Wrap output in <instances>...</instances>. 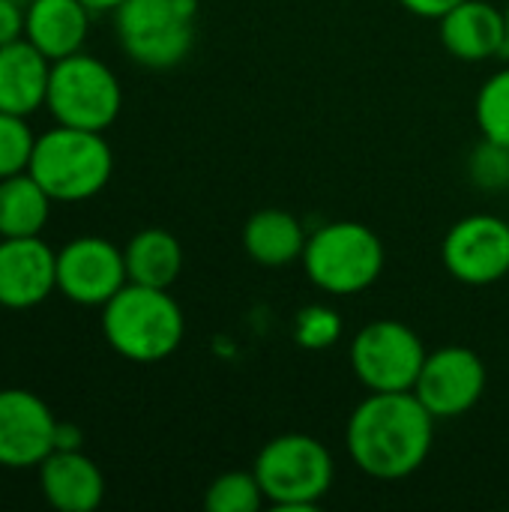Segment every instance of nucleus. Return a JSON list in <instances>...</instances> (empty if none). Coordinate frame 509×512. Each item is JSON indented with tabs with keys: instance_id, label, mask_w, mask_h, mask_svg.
I'll return each mask as SVG.
<instances>
[{
	"instance_id": "f257e3e1",
	"label": "nucleus",
	"mask_w": 509,
	"mask_h": 512,
	"mask_svg": "<svg viewBox=\"0 0 509 512\" xmlns=\"http://www.w3.org/2000/svg\"><path fill=\"white\" fill-rule=\"evenodd\" d=\"M435 417L408 393H369L351 414L345 444L351 462L372 480H405L429 459Z\"/></svg>"
},
{
	"instance_id": "f03ea898",
	"label": "nucleus",
	"mask_w": 509,
	"mask_h": 512,
	"mask_svg": "<svg viewBox=\"0 0 509 512\" xmlns=\"http://www.w3.org/2000/svg\"><path fill=\"white\" fill-rule=\"evenodd\" d=\"M186 333L183 309L168 288L126 282L102 306V336L132 363H159L171 357Z\"/></svg>"
},
{
	"instance_id": "7ed1b4c3",
	"label": "nucleus",
	"mask_w": 509,
	"mask_h": 512,
	"mask_svg": "<svg viewBox=\"0 0 509 512\" xmlns=\"http://www.w3.org/2000/svg\"><path fill=\"white\" fill-rule=\"evenodd\" d=\"M27 171L51 201H87L108 186L114 153L102 132L57 123V129L36 138Z\"/></svg>"
},
{
	"instance_id": "20e7f679",
	"label": "nucleus",
	"mask_w": 509,
	"mask_h": 512,
	"mask_svg": "<svg viewBox=\"0 0 509 512\" xmlns=\"http://www.w3.org/2000/svg\"><path fill=\"white\" fill-rule=\"evenodd\" d=\"M306 279L333 297H351L378 282L384 273V243L363 222H327L321 225L303 249Z\"/></svg>"
},
{
	"instance_id": "39448f33",
	"label": "nucleus",
	"mask_w": 509,
	"mask_h": 512,
	"mask_svg": "<svg viewBox=\"0 0 509 512\" xmlns=\"http://www.w3.org/2000/svg\"><path fill=\"white\" fill-rule=\"evenodd\" d=\"M255 477L267 504L282 512L312 510L333 486V456L330 450L300 432L279 435L267 441L255 459Z\"/></svg>"
},
{
	"instance_id": "423d86ee",
	"label": "nucleus",
	"mask_w": 509,
	"mask_h": 512,
	"mask_svg": "<svg viewBox=\"0 0 509 512\" xmlns=\"http://www.w3.org/2000/svg\"><path fill=\"white\" fill-rule=\"evenodd\" d=\"M198 0H123L114 27L123 51L144 69H171L195 45Z\"/></svg>"
},
{
	"instance_id": "0eeeda50",
	"label": "nucleus",
	"mask_w": 509,
	"mask_h": 512,
	"mask_svg": "<svg viewBox=\"0 0 509 512\" xmlns=\"http://www.w3.org/2000/svg\"><path fill=\"white\" fill-rule=\"evenodd\" d=\"M45 105L60 126L105 132L123 108V90L111 66L78 51L51 63Z\"/></svg>"
},
{
	"instance_id": "6e6552de",
	"label": "nucleus",
	"mask_w": 509,
	"mask_h": 512,
	"mask_svg": "<svg viewBox=\"0 0 509 512\" xmlns=\"http://www.w3.org/2000/svg\"><path fill=\"white\" fill-rule=\"evenodd\" d=\"M426 354L423 339L408 324L378 318L354 336L348 360L354 378L369 393H408L420 378Z\"/></svg>"
},
{
	"instance_id": "1a4fd4ad",
	"label": "nucleus",
	"mask_w": 509,
	"mask_h": 512,
	"mask_svg": "<svg viewBox=\"0 0 509 512\" xmlns=\"http://www.w3.org/2000/svg\"><path fill=\"white\" fill-rule=\"evenodd\" d=\"M441 261L462 285L483 288L501 282L509 273V225L492 213L459 219L444 237Z\"/></svg>"
},
{
	"instance_id": "9d476101",
	"label": "nucleus",
	"mask_w": 509,
	"mask_h": 512,
	"mask_svg": "<svg viewBox=\"0 0 509 512\" xmlns=\"http://www.w3.org/2000/svg\"><path fill=\"white\" fill-rule=\"evenodd\" d=\"M486 393V363L477 351L462 345H444L426 354L414 396L435 420H453L468 414Z\"/></svg>"
},
{
	"instance_id": "9b49d317",
	"label": "nucleus",
	"mask_w": 509,
	"mask_h": 512,
	"mask_svg": "<svg viewBox=\"0 0 509 512\" xmlns=\"http://www.w3.org/2000/svg\"><path fill=\"white\" fill-rule=\"evenodd\" d=\"M126 282L123 249L105 237H78L57 252V291L78 306H105Z\"/></svg>"
},
{
	"instance_id": "f8f14e48",
	"label": "nucleus",
	"mask_w": 509,
	"mask_h": 512,
	"mask_svg": "<svg viewBox=\"0 0 509 512\" xmlns=\"http://www.w3.org/2000/svg\"><path fill=\"white\" fill-rule=\"evenodd\" d=\"M57 420L30 390H0V468H39L54 453Z\"/></svg>"
},
{
	"instance_id": "ddd939ff",
	"label": "nucleus",
	"mask_w": 509,
	"mask_h": 512,
	"mask_svg": "<svg viewBox=\"0 0 509 512\" xmlns=\"http://www.w3.org/2000/svg\"><path fill=\"white\" fill-rule=\"evenodd\" d=\"M57 288V252L39 237H0V306L33 309Z\"/></svg>"
},
{
	"instance_id": "4468645a",
	"label": "nucleus",
	"mask_w": 509,
	"mask_h": 512,
	"mask_svg": "<svg viewBox=\"0 0 509 512\" xmlns=\"http://www.w3.org/2000/svg\"><path fill=\"white\" fill-rule=\"evenodd\" d=\"M438 24L444 48L465 63H480L509 51L507 12L489 0H462Z\"/></svg>"
},
{
	"instance_id": "2eb2a0df",
	"label": "nucleus",
	"mask_w": 509,
	"mask_h": 512,
	"mask_svg": "<svg viewBox=\"0 0 509 512\" xmlns=\"http://www.w3.org/2000/svg\"><path fill=\"white\" fill-rule=\"evenodd\" d=\"M39 486L57 512H93L105 498V477L81 450H54L39 465Z\"/></svg>"
},
{
	"instance_id": "dca6fc26",
	"label": "nucleus",
	"mask_w": 509,
	"mask_h": 512,
	"mask_svg": "<svg viewBox=\"0 0 509 512\" xmlns=\"http://www.w3.org/2000/svg\"><path fill=\"white\" fill-rule=\"evenodd\" d=\"M90 9L81 0H30L24 6V39L51 63L84 48Z\"/></svg>"
},
{
	"instance_id": "f3484780",
	"label": "nucleus",
	"mask_w": 509,
	"mask_h": 512,
	"mask_svg": "<svg viewBox=\"0 0 509 512\" xmlns=\"http://www.w3.org/2000/svg\"><path fill=\"white\" fill-rule=\"evenodd\" d=\"M51 81V60L30 45L27 39H15L0 45V111L9 114H33L45 105Z\"/></svg>"
},
{
	"instance_id": "a211bd4d",
	"label": "nucleus",
	"mask_w": 509,
	"mask_h": 512,
	"mask_svg": "<svg viewBox=\"0 0 509 512\" xmlns=\"http://www.w3.org/2000/svg\"><path fill=\"white\" fill-rule=\"evenodd\" d=\"M306 231L300 219L288 210L267 207L249 216L243 225V249L261 267H285L303 258Z\"/></svg>"
},
{
	"instance_id": "6ab92c4d",
	"label": "nucleus",
	"mask_w": 509,
	"mask_h": 512,
	"mask_svg": "<svg viewBox=\"0 0 509 512\" xmlns=\"http://www.w3.org/2000/svg\"><path fill=\"white\" fill-rule=\"evenodd\" d=\"M126 273L129 282L147 288H171L183 270V246L165 228H144L138 231L126 249Z\"/></svg>"
},
{
	"instance_id": "aec40b11",
	"label": "nucleus",
	"mask_w": 509,
	"mask_h": 512,
	"mask_svg": "<svg viewBox=\"0 0 509 512\" xmlns=\"http://www.w3.org/2000/svg\"><path fill=\"white\" fill-rule=\"evenodd\" d=\"M51 213V195L30 171L0 180V237H39Z\"/></svg>"
},
{
	"instance_id": "412c9836",
	"label": "nucleus",
	"mask_w": 509,
	"mask_h": 512,
	"mask_svg": "<svg viewBox=\"0 0 509 512\" xmlns=\"http://www.w3.org/2000/svg\"><path fill=\"white\" fill-rule=\"evenodd\" d=\"M264 501L255 471H228L216 477L204 495L207 512H258Z\"/></svg>"
},
{
	"instance_id": "4be33fe9",
	"label": "nucleus",
	"mask_w": 509,
	"mask_h": 512,
	"mask_svg": "<svg viewBox=\"0 0 509 512\" xmlns=\"http://www.w3.org/2000/svg\"><path fill=\"white\" fill-rule=\"evenodd\" d=\"M474 114L483 138L509 147V66L489 75V81L480 87Z\"/></svg>"
},
{
	"instance_id": "5701e85b",
	"label": "nucleus",
	"mask_w": 509,
	"mask_h": 512,
	"mask_svg": "<svg viewBox=\"0 0 509 512\" xmlns=\"http://www.w3.org/2000/svg\"><path fill=\"white\" fill-rule=\"evenodd\" d=\"M33 147L36 135L30 132L27 120L21 114L0 111V180L27 171Z\"/></svg>"
},
{
	"instance_id": "b1692460",
	"label": "nucleus",
	"mask_w": 509,
	"mask_h": 512,
	"mask_svg": "<svg viewBox=\"0 0 509 512\" xmlns=\"http://www.w3.org/2000/svg\"><path fill=\"white\" fill-rule=\"evenodd\" d=\"M342 336V318L336 309L324 303H312L297 312L294 318V339L306 351H327Z\"/></svg>"
},
{
	"instance_id": "393cba45",
	"label": "nucleus",
	"mask_w": 509,
	"mask_h": 512,
	"mask_svg": "<svg viewBox=\"0 0 509 512\" xmlns=\"http://www.w3.org/2000/svg\"><path fill=\"white\" fill-rule=\"evenodd\" d=\"M468 180L483 192L509 189V147L483 138L468 156Z\"/></svg>"
},
{
	"instance_id": "a878e982",
	"label": "nucleus",
	"mask_w": 509,
	"mask_h": 512,
	"mask_svg": "<svg viewBox=\"0 0 509 512\" xmlns=\"http://www.w3.org/2000/svg\"><path fill=\"white\" fill-rule=\"evenodd\" d=\"M24 39V6L18 0H0V45Z\"/></svg>"
},
{
	"instance_id": "bb28decb",
	"label": "nucleus",
	"mask_w": 509,
	"mask_h": 512,
	"mask_svg": "<svg viewBox=\"0 0 509 512\" xmlns=\"http://www.w3.org/2000/svg\"><path fill=\"white\" fill-rule=\"evenodd\" d=\"M411 15H420V18H432V21H441L450 9H456L462 0H399Z\"/></svg>"
},
{
	"instance_id": "cd10ccee",
	"label": "nucleus",
	"mask_w": 509,
	"mask_h": 512,
	"mask_svg": "<svg viewBox=\"0 0 509 512\" xmlns=\"http://www.w3.org/2000/svg\"><path fill=\"white\" fill-rule=\"evenodd\" d=\"M81 429L75 423H57V432H54V450H81Z\"/></svg>"
},
{
	"instance_id": "c85d7f7f",
	"label": "nucleus",
	"mask_w": 509,
	"mask_h": 512,
	"mask_svg": "<svg viewBox=\"0 0 509 512\" xmlns=\"http://www.w3.org/2000/svg\"><path fill=\"white\" fill-rule=\"evenodd\" d=\"M90 12H114L123 0H81Z\"/></svg>"
},
{
	"instance_id": "c756f323",
	"label": "nucleus",
	"mask_w": 509,
	"mask_h": 512,
	"mask_svg": "<svg viewBox=\"0 0 509 512\" xmlns=\"http://www.w3.org/2000/svg\"><path fill=\"white\" fill-rule=\"evenodd\" d=\"M507 42H509V6H507Z\"/></svg>"
},
{
	"instance_id": "7c9ffc66",
	"label": "nucleus",
	"mask_w": 509,
	"mask_h": 512,
	"mask_svg": "<svg viewBox=\"0 0 509 512\" xmlns=\"http://www.w3.org/2000/svg\"><path fill=\"white\" fill-rule=\"evenodd\" d=\"M18 3H21V6H27V3H30V0H18Z\"/></svg>"
}]
</instances>
